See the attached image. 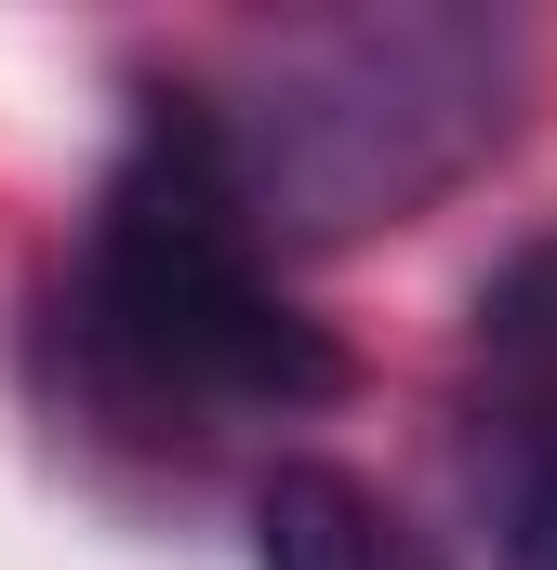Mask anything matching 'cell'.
I'll return each instance as SVG.
<instances>
[{
    "label": "cell",
    "instance_id": "obj_3",
    "mask_svg": "<svg viewBox=\"0 0 557 570\" xmlns=\"http://www.w3.org/2000/svg\"><path fill=\"white\" fill-rule=\"evenodd\" d=\"M438 558L451 570H557V226H531L465 305Z\"/></svg>",
    "mask_w": 557,
    "mask_h": 570
},
{
    "label": "cell",
    "instance_id": "obj_1",
    "mask_svg": "<svg viewBox=\"0 0 557 570\" xmlns=\"http://www.w3.org/2000/svg\"><path fill=\"white\" fill-rule=\"evenodd\" d=\"M27 358L53 425L134 478H226V464L266 478L292 464V425H319L359 385L332 318L146 107L27 318Z\"/></svg>",
    "mask_w": 557,
    "mask_h": 570
},
{
    "label": "cell",
    "instance_id": "obj_4",
    "mask_svg": "<svg viewBox=\"0 0 557 570\" xmlns=\"http://www.w3.org/2000/svg\"><path fill=\"white\" fill-rule=\"evenodd\" d=\"M253 570H451L438 531H412L359 464L292 451L253 478Z\"/></svg>",
    "mask_w": 557,
    "mask_h": 570
},
{
    "label": "cell",
    "instance_id": "obj_2",
    "mask_svg": "<svg viewBox=\"0 0 557 570\" xmlns=\"http://www.w3.org/2000/svg\"><path fill=\"white\" fill-rule=\"evenodd\" d=\"M531 27L478 0H359V13H278L173 53L146 120L213 173V199L278 266H319L345 239H385L438 213L465 173H491L531 120Z\"/></svg>",
    "mask_w": 557,
    "mask_h": 570
}]
</instances>
